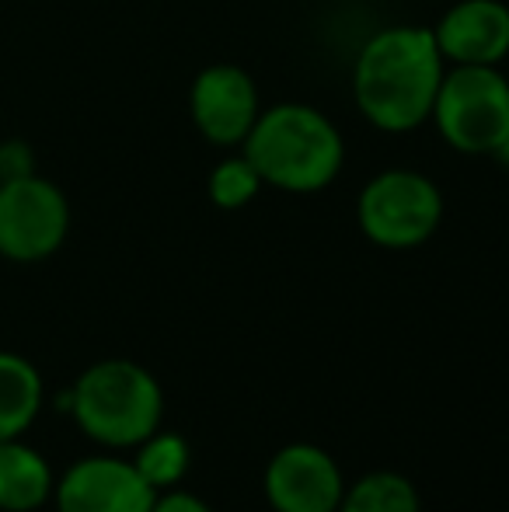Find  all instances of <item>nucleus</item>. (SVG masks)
<instances>
[{
	"label": "nucleus",
	"mask_w": 509,
	"mask_h": 512,
	"mask_svg": "<svg viewBox=\"0 0 509 512\" xmlns=\"http://www.w3.org/2000/svg\"><path fill=\"white\" fill-rule=\"evenodd\" d=\"M447 74L433 28L391 25L363 42L353 63V98L360 115L381 133H412L433 115Z\"/></svg>",
	"instance_id": "obj_1"
},
{
	"label": "nucleus",
	"mask_w": 509,
	"mask_h": 512,
	"mask_svg": "<svg viewBox=\"0 0 509 512\" xmlns=\"http://www.w3.org/2000/svg\"><path fill=\"white\" fill-rule=\"evenodd\" d=\"M241 154L255 164L262 185L279 192H321L339 178L346 164V143L321 108L283 102L262 108Z\"/></svg>",
	"instance_id": "obj_2"
},
{
	"label": "nucleus",
	"mask_w": 509,
	"mask_h": 512,
	"mask_svg": "<svg viewBox=\"0 0 509 512\" xmlns=\"http://www.w3.org/2000/svg\"><path fill=\"white\" fill-rule=\"evenodd\" d=\"M164 394L154 373L129 359H102L70 387V415L88 439L112 450L140 446L161 425Z\"/></svg>",
	"instance_id": "obj_3"
},
{
	"label": "nucleus",
	"mask_w": 509,
	"mask_h": 512,
	"mask_svg": "<svg viewBox=\"0 0 509 512\" xmlns=\"http://www.w3.org/2000/svg\"><path fill=\"white\" fill-rule=\"evenodd\" d=\"M429 119L457 154L496 157L509 140L506 74L499 67H447Z\"/></svg>",
	"instance_id": "obj_4"
},
{
	"label": "nucleus",
	"mask_w": 509,
	"mask_h": 512,
	"mask_svg": "<svg viewBox=\"0 0 509 512\" xmlns=\"http://www.w3.org/2000/svg\"><path fill=\"white\" fill-rule=\"evenodd\" d=\"M443 220V196L433 178L412 168H387L363 185L356 199V223L377 248H419Z\"/></svg>",
	"instance_id": "obj_5"
},
{
	"label": "nucleus",
	"mask_w": 509,
	"mask_h": 512,
	"mask_svg": "<svg viewBox=\"0 0 509 512\" xmlns=\"http://www.w3.org/2000/svg\"><path fill=\"white\" fill-rule=\"evenodd\" d=\"M70 203L49 178L21 175L0 182V255L7 262H46L63 248Z\"/></svg>",
	"instance_id": "obj_6"
},
{
	"label": "nucleus",
	"mask_w": 509,
	"mask_h": 512,
	"mask_svg": "<svg viewBox=\"0 0 509 512\" xmlns=\"http://www.w3.org/2000/svg\"><path fill=\"white\" fill-rule=\"evenodd\" d=\"M189 115L206 143L224 150L241 147L262 115L252 74L234 63H213L199 70L189 91Z\"/></svg>",
	"instance_id": "obj_7"
},
{
	"label": "nucleus",
	"mask_w": 509,
	"mask_h": 512,
	"mask_svg": "<svg viewBox=\"0 0 509 512\" xmlns=\"http://www.w3.org/2000/svg\"><path fill=\"white\" fill-rule=\"evenodd\" d=\"M157 492L136 464L119 457H84L53 488L56 512H150Z\"/></svg>",
	"instance_id": "obj_8"
},
{
	"label": "nucleus",
	"mask_w": 509,
	"mask_h": 512,
	"mask_svg": "<svg viewBox=\"0 0 509 512\" xmlns=\"http://www.w3.org/2000/svg\"><path fill=\"white\" fill-rule=\"evenodd\" d=\"M265 495L276 512H335L346 485L339 464L321 446L290 443L265 467Z\"/></svg>",
	"instance_id": "obj_9"
},
{
	"label": "nucleus",
	"mask_w": 509,
	"mask_h": 512,
	"mask_svg": "<svg viewBox=\"0 0 509 512\" xmlns=\"http://www.w3.org/2000/svg\"><path fill=\"white\" fill-rule=\"evenodd\" d=\"M433 39L450 67H499L509 56V4L457 0L433 25Z\"/></svg>",
	"instance_id": "obj_10"
},
{
	"label": "nucleus",
	"mask_w": 509,
	"mask_h": 512,
	"mask_svg": "<svg viewBox=\"0 0 509 512\" xmlns=\"http://www.w3.org/2000/svg\"><path fill=\"white\" fill-rule=\"evenodd\" d=\"M53 467L25 439L0 443V509L4 512H35L53 499Z\"/></svg>",
	"instance_id": "obj_11"
},
{
	"label": "nucleus",
	"mask_w": 509,
	"mask_h": 512,
	"mask_svg": "<svg viewBox=\"0 0 509 512\" xmlns=\"http://www.w3.org/2000/svg\"><path fill=\"white\" fill-rule=\"evenodd\" d=\"M42 401V373L18 352H0V443L25 436L39 418Z\"/></svg>",
	"instance_id": "obj_12"
},
{
	"label": "nucleus",
	"mask_w": 509,
	"mask_h": 512,
	"mask_svg": "<svg viewBox=\"0 0 509 512\" xmlns=\"http://www.w3.org/2000/svg\"><path fill=\"white\" fill-rule=\"evenodd\" d=\"M335 512H419V492L401 474L377 471L356 481Z\"/></svg>",
	"instance_id": "obj_13"
},
{
	"label": "nucleus",
	"mask_w": 509,
	"mask_h": 512,
	"mask_svg": "<svg viewBox=\"0 0 509 512\" xmlns=\"http://www.w3.org/2000/svg\"><path fill=\"white\" fill-rule=\"evenodd\" d=\"M133 464L154 492L175 488L189 471V443L178 432H154L136 446Z\"/></svg>",
	"instance_id": "obj_14"
},
{
	"label": "nucleus",
	"mask_w": 509,
	"mask_h": 512,
	"mask_svg": "<svg viewBox=\"0 0 509 512\" xmlns=\"http://www.w3.org/2000/svg\"><path fill=\"white\" fill-rule=\"evenodd\" d=\"M262 189V178H258L255 164L248 161L245 154L224 157L217 168L210 171V182H206V192H210L213 206L220 209H241L248 206Z\"/></svg>",
	"instance_id": "obj_15"
},
{
	"label": "nucleus",
	"mask_w": 509,
	"mask_h": 512,
	"mask_svg": "<svg viewBox=\"0 0 509 512\" xmlns=\"http://www.w3.org/2000/svg\"><path fill=\"white\" fill-rule=\"evenodd\" d=\"M35 161H32V150L25 147L21 140H11L0 147V182L7 178H21V175H32Z\"/></svg>",
	"instance_id": "obj_16"
},
{
	"label": "nucleus",
	"mask_w": 509,
	"mask_h": 512,
	"mask_svg": "<svg viewBox=\"0 0 509 512\" xmlns=\"http://www.w3.org/2000/svg\"><path fill=\"white\" fill-rule=\"evenodd\" d=\"M150 512H213V509L206 506L203 499H196V495H189V492H168V488H164V495L157 492L154 509H150Z\"/></svg>",
	"instance_id": "obj_17"
}]
</instances>
